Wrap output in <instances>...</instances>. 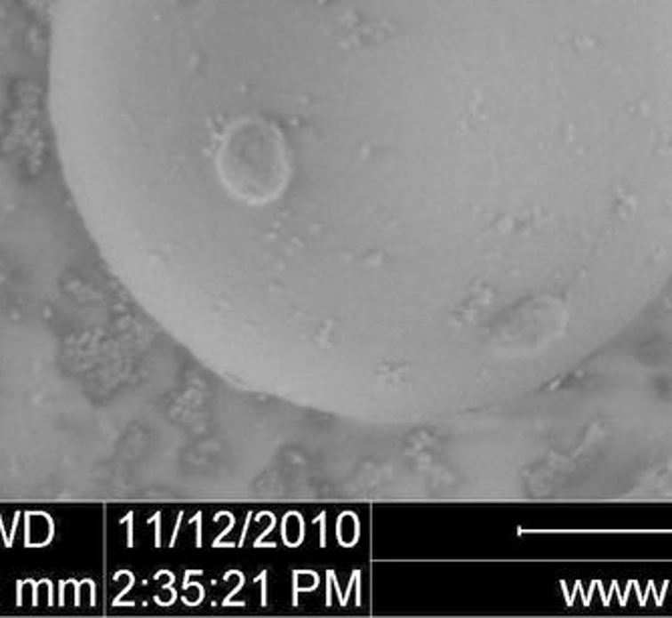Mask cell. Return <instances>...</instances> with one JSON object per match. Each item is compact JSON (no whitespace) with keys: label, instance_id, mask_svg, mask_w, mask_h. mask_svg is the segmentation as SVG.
Here are the masks:
<instances>
[{"label":"cell","instance_id":"6da1fadb","mask_svg":"<svg viewBox=\"0 0 672 618\" xmlns=\"http://www.w3.org/2000/svg\"><path fill=\"white\" fill-rule=\"evenodd\" d=\"M73 162L672 156V0H52Z\"/></svg>","mask_w":672,"mask_h":618},{"label":"cell","instance_id":"7a4b0ae2","mask_svg":"<svg viewBox=\"0 0 672 618\" xmlns=\"http://www.w3.org/2000/svg\"><path fill=\"white\" fill-rule=\"evenodd\" d=\"M55 536V522L44 512H27L25 514V546L43 548L51 544Z\"/></svg>","mask_w":672,"mask_h":618},{"label":"cell","instance_id":"3957f363","mask_svg":"<svg viewBox=\"0 0 672 618\" xmlns=\"http://www.w3.org/2000/svg\"><path fill=\"white\" fill-rule=\"evenodd\" d=\"M71 584L75 586V606H79V602H81V584L75 578H71Z\"/></svg>","mask_w":672,"mask_h":618},{"label":"cell","instance_id":"277c9868","mask_svg":"<svg viewBox=\"0 0 672 618\" xmlns=\"http://www.w3.org/2000/svg\"><path fill=\"white\" fill-rule=\"evenodd\" d=\"M22 586H25V580H19L17 582V605H22Z\"/></svg>","mask_w":672,"mask_h":618}]
</instances>
